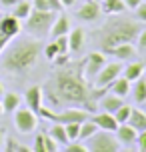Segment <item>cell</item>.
<instances>
[{
    "label": "cell",
    "instance_id": "1",
    "mask_svg": "<svg viewBox=\"0 0 146 152\" xmlns=\"http://www.w3.org/2000/svg\"><path fill=\"white\" fill-rule=\"evenodd\" d=\"M106 90L94 88L84 78V60L66 62L52 72L46 82V96L56 106H80L94 112L96 100Z\"/></svg>",
    "mask_w": 146,
    "mask_h": 152
},
{
    "label": "cell",
    "instance_id": "2",
    "mask_svg": "<svg viewBox=\"0 0 146 152\" xmlns=\"http://www.w3.org/2000/svg\"><path fill=\"white\" fill-rule=\"evenodd\" d=\"M42 52L40 38H12L0 52V72L4 74H24L38 64Z\"/></svg>",
    "mask_w": 146,
    "mask_h": 152
},
{
    "label": "cell",
    "instance_id": "3",
    "mask_svg": "<svg viewBox=\"0 0 146 152\" xmlns=\"http://www.w3.org/2000/svg\"><path fill=\"white\" fill-rule=\"evenodd\" d=\"M142 30V22L140 20H132V18H124V16H112L110 20L102 24V28L96 30V42H98L100 50L106 52L116 44L122 42H134Z\"/></svg>",
    "mask_w": 146,
    "mask_h": 152
},
{
    "label": "cell",
    "instance_id": "4",
    "mask_svg": "<svg viewBox=\"0 0 146 152\" xmlns=\"http://www.w3.org/2000/svg\"><path fill=\"white\" fill-rule=\"evenodd\" d=\"M56 14H58V12H54V10H38V8H32L30 14L24 18V30L34 38L48 36V32H50L54 20H56Z\"/></svg>",
    "mask_w": 146,
    "mask_h": 152
},
{
    "label": "cell",
    "instance_id": "5",
    "mask_svg": "<svg viewBox=\"0 0 146 152\" xmlns=\"http://www.w3.org/2000/svg\"><path fill=\"white\" fill-rule=\"evenodd\" d=\"M38 114L42 116V118H46V120L50 122H58V124H68V122H84L86 118H88V110H84V108L80 106H72V108H64V110H60V112H52L50 108H44L40 106Z\"/></svg>",
    "mask_w": 146,
    "mask_h": 152
},
{
    "label": "cell",
    "instance_id": "6",
    "mask_svg": "<svg viewBox=\"0 0 146 152\" xmlns=\"http://www.w3.org/2000/svg\"><path fill=\"white\" fill-rule=\"evenodd\" d=\"M86 146H88V152H118L120 150L118 138L108 130H98L94 136L88 138Z\"/></svg>",
    "mask_w": 146,
    "mask_h": 152
},
{
    "label": "cell",
    "instance_id": "7",
    "mask_svg": "<svg viewBox=\"0 0 146 152\" xmlns=\"http://www.w3.org/2000/svg\"><path fill=\"white\" fill-rule=\"evenodd\" d=\"M122 68H124V66L120 64V60H118V62H106V64L102 66V70L98 72V76L94 78L92 86H94V88H100V90H108L110 84L122 74Z\"/></svg>",
    "mask_w": 146,
    "mask_h": 152
},
{
    "label": "cell",
    "instance_id": "8",
    "mask_svg": "<svg viewBox=\"0 0 146 152\" xmlns=\"http://www.w3.org/2000/svg\"><path fill=\"white\" fill-rule=\"evenodd\" d=\"M14 126L18 132H22V134H30V132H34L36 130V126H38V114L32 112L30 108H16L14 112Z\"/></svg>",
    "mask_w": 146,
    "mask_h": 152
},
{
    "label": "cell",
    "instance_id": "9",
    "mask_svg": "<svg viewBox=\"0 0 146 152\" xmlns=\"http://www.w3.org/2000/svg\"><path fill=\"white\" fill-rule=\"evenodd\" d=\"M20 34V20L14 16H4L0 18V52L8 46V42Z\"/></svg>",
    "mask_w": 146,
    "mask_h": 152
},
{
    "label": "cell",
    "instance_id": "10",
    "mask_svg": "<svg viewBox=\"0 0 146 152\" xmlns=\"http://www.w3.org/2000/svg\"><path fill=\"white\" fill-rule=\"evenodd\" d=\"M104 64H106V54L102 52V50L100 52H90L84 58V78L92 84Z\"/></svg>",
    "mask_w": 146,
    "mask_h": 152
},
{
    "label": "cell",
    "instance_id": "11",
    "mask_svg": "<svg viewBox=\"0 0 146 152\" xmlns=\"http://www.w3.org/2000/svg\"><path fill=\"white\" fill-rule=\"evenodd\" d=\"M100 14H102V8H100V2H96V0H88L76 10V18L84 20V22H96Z\"/></svg>",
    "mask_w": 146,
    "mask_h": 152
},
{
    "label": "cell",
    "instance_id": "12",
    "mask_svg": "<svg viewBox=\"0 0 146 152\" xmlns=\"http://www.w3.org/2000/svg\"><path fill=\"white\" fill-rule=\"evenodd\" d=\"M104 54H110V56H114L116 60L126 62V60H132V58H136V54H138V50H136V46H134V42H122V44H116L114 48H110V50H106Z\"/></svg>",
    "mask_w": 146,
    "mask_h": 152
},
{
    "label": "cell",
    "instance_id": "13",
    "mask_svg": "<svg viewBox=\"0 0 146 152\" xmlns=\"http://www.w3.org/2000/svg\"><path fill=\"white\" fill-rule=\"evenodd\" d=\"M42 98H44V90L40 88L38 84L30 86L28 90L24 92V102H26V106L30 108L32 112H36V114H38L40 106H42Z\"/></svg>",
    "mask_w": 146,
    "mask_h": 152
},
{
    "label": "cell",
    "instance_id": "14",
    "mask_svg": "<svg viewBox=\"0 0 146 152\" xmlns=\"http://www.w3.org/2000/svg\"><path fill=\"white\" fill-rule=\"evenodd\" d=\"M84 44H86V30L84 28H80V26L70 28V32H68V50L70 52H80L84 48Z\"/></svg>",
    "mask_w": 146,
    "mask_h": 152
},
{
    "label": "cell",
    "instance_id": "15",
    "mask_svg": "<svg viewBox=\"0 0 146 152\" xmlns=\"http://www.w3.org/2000/svg\"><path fill=\"white\" fill-rule=\"evenodd\" d=\"M92 120L96 122V126H98L100 130H108V132H116V128H118V120L114 118V114L112 112H98L92 116Z\"/></svg>",
    "mask_w": 146,
    "mask_h": 152
},
{
    "label": "cell",
    "instance_id": "16",
    "mask_svg": "<svg viewBox=\"0 0 146 152\" xmlns=\"http://www.w3.org/2000/svg\"><path fill=\"white\" fill-rule=\"evenodd\" d=\"M136 136H138V130L132 128L128 122L118 124V128H116V138H118L120 144H134V142H136Z\"/></svg>",
    "mask_w": 146,
    "mask_h": 152
},
{
    "label": "cell",
    "instance_id": "17",
    "mask_svg": "<svg viewBox=\"0 0 146 152\" xmlns=\"http://www.w3.org/2000/svg\"><path fill=\"white\" fill-rule=\"evenodd\" d=\"M70 28H72V24H70V18L66 14H56V20H54L52 28L48 32V36L50 38H56V36H62V34H68Z\"/></svg>",
    "mask_w": 146,
    "mask_h": 152
},
{
    "label": "cell",
    "instance_id": "18",
    "mask_svg": "<svg viewBox=\"0 0 146 152\" xmlns=\"http://www.w3.org/2000/svg\"><path fill=\"white\" fill-rule=\"evenodd\" d=\"M144 74V62H140V60H134L132 64H126L122 68V76L126 78V80H138L140 76Z\"/></svg>",
    "mask_w": 146,
    "mask_h": 152
},
{
    "label": "cell",
    "instance_id": "19",
    "mask_svg": "<svg viewBox=\"0 0 146 152\" xmlns=\"http://www.w3.org/2000/svg\"><path fill=\"white\" fill-rule=\"evenodd\" d=\"M132 98L136 104H146V78L144 74L140 76L138 80H134V86H132Z\"/></svg>",
    "mask_w": 146,
    "mask_h": 152
},
{
    "label": "cell",
    "instance_id": "20",
    "mask_svg": "<svg viewBox=\"0 0 146 152\" xmlns=\"http://www.w3.org/2000/svg\"><path fill=\"white\" fill-rule=\"evenodd\" d=\"M128 124H130L132 128H136L138 132L140 130H146V110H142V108H132Z\"/></svg>",
    "mask_w": 146,
    "mask_h": 152
},
{
    "label": "cell",
    "instance_id": "21",
    "mask_svg": "<svg viewBox=\"0 0 146 152\" xmlns=\"http://www.w3.org/2000/svg\"><path fill=\"white\" fill-rule=\"evenodd\" d=\"M100 8L104 14H122L126 10L124 0H100Z\"/></svg>",
    "mask_w": 146,
    "mask_h": 152
},
{
    "label": "cell",
    "instance_id": "22",
    "mask_svg": "<svg viewBox=\"0 0 146 152\" xmlns=\"http://www.w3.org/2000/svg\"><path fill=\"white\" fill-rule=\"evenodd\" d=\"M2 110L4 114H10L14 112L16 108L20 106V94H16V92H6V94H2Z\"/></svg>",
    "mask_w": 146,
    "mask_h": 152
},
{
    "label": "cell",
    "instance_id": "23",
    "mask_svg": "<svg viewBox=\"0 0 146 152\" xmlns=\"http://www.w3.org/2000/svg\"><path fill=\"white\" fill-rule=\"evenodd\" d=\"M110 90H112V94H116V96H126L128 92H130V80H126L122 74L116 78L114 82L110 84Z\"/></svg>",
    "mask_w": 146,
    "mask_h": 152
},
{
    "label": "cell",
    "instance_id": "24",
    "mask_svg": "<svg viewBox=\"0 0 146 152\" xmlns=\"http://www.w3.org/2000/svg\"><path fill=\"white\" fill-rule=\"evenodd\" d=\"M48 134L58 142V144H68V134H66V128H64V124H58V122H52V128L48 130Z\"/></svg>",
    "mask_w": 146,
    "mask_h": 152
},
{
    "label": "cell",
    "instance_id": "25",
    "mask_svg": "<svg viewBox=\"0 0 146 152\" xmlns=\"http://www.w3.org/2000/svg\"><path fill=\"white\" fill-rule=\"evenodd\" d=\"M32 8H38V10H54V12H62V10H64L60 0H32Z\"/></svg>",
    "mask_w": 146,
    "mask_h": 152
},
{
    "label": "cell",
    "instance_id": "26",
    "mask_svg": "<svg viewBox=\"0 0 146 152\" xmlns=\"http://www.w3.org/2000/svg\"><path fill=\"white\" fill-rule=\"evenodd\" d=\"M30 10H32V2H28V0H18L14 6H12V16L18 18V20H24L26 16L30 14Z\"/></svg>",
    "mask_w": 146,
    "mask_h": 152
},
{
    "label": "cell",
    "instance_id": "27",
    "mask_svg": "<svg viewBox=\"0 0 146 152\" xmlns=\"http://www.w3.org/2000/svg\"><path fill=\"white\" fill-rule=\"evenodd\" d=\"M122 104H124L122 96H116V94H108V96L102 98V108H104L106 112H112V114L122 106Z\"/></svg>",
    "mask_w": 146,
    "mask_h": 152
},
{
    "label": "cell",
    "instance_id": "28",
    "mask_svg": "<svg viewBox=\"0 0 146 152\" xmlns=\"http://www.w3.org/2000/svg\"><path fill=\"white\" fill-rule=\"evenodd\" d=\"M98 130H100V128L96 126V122H94L92 118H90V120L86 118V120L80 124V134H78V140H88V138L94 136Z\"/></svg>",
    "mask_w": 146,
    "mask_h": 152
},
{
    "label": "cell",
    "instance_id": "29",
    "mask_svg": "<svg viewBox=\"0 0 146 152\" xmlns=\"http://www.w3.org/2000/svg\"><path fill=\"white\" fill-rule=\"evenodd\" d=\"M4 150H6V152H32V148L20 144L16 138H6V142H4Z\"/></svg>",
    "mask_w": 146,
    "mask_h": 152
},
{
    "label": "cell",
    "instance_id": "30",
    "mask_svg": "<svg viewBox=\"0 0 146 152\" xmlns=\"http://www.w3.org/2000/svg\"><path fill=\"white\" fill-rule=\"evenodd\" d=\"M42 52H44V58H46V60L52 62L54 58H56V56L60 54V50H58V44H56L54 40H50L46 46H42Z\"/></svg>",
    "mask_w": 146,
    "mask_h": 152
},
{
    "label": "cell",
    "instance_id": "31",
    "mask_svg": "<svg viewBox=\"0 0 146 152\" xmlns=\"http://www.w3.org/2000/svg\"><path fill=\"white\" fill-rule=\"evenodd\" d=\"M130 112H132V106H128V104H122V106H120V108L114 112V118L118 120V124L128 122V118H130Z\"/></svg>",
    "mask_w": 146,
    "mask_h": 152
},
{
    "label": "cell",
    "instance_id": "32",
    "mask_svg": "<svg viewBox=\"0 0 146 152\" xmlns=\"http://www.w3.org/2000/svg\"><path fill=\"white\" fill-rule=\"evenodd\" d=\"M80 124L82 122H68V124H64V128H66V134H68V140H78V134H80Z\"/></svg>",
    "mask_w": 146,
    "mask_h": 152
},
{
    "label": "cell",
    "instance_id": "33",
    "mask_svg": "<svg viewBox=\"0 0 146 152\" xmlns=\"http://www.w3.org/2000/svg\"><path fill=\"white\" fill-rule=\"evenodd\" d=\"M42 144H44V152H56L58 150V142L50 134H44V132H42Z\"/></svg>",
    "mask_w": 146,
    "mask_h": 152
},
{
    "label": "cell",
    "instance_id": "34",
    "mask_svg": "<svg viewBox=\"0 0 146 152\" xmlns=\"http://www.w3.org/2000/svg\"><path fill=\"white\" fill-rule=\"evenodd\" d=\"M64 152H88V146L84 144V140L82 142L72 140V142H68V144L64 146Z\"/></svg>",
    "mask_w": 146,
    "mask_h": 152
},
{
    "label": "cell",
    "instance_id": "35",
    "mask_svg": "<svg viewBox=\"0 0 146 152\" xmlns=\"http://www.w3.org/2000/svg\"><path fill=\"white\" fill-rule=\"evenodd\" d=\"M136 50L138 52H146V26H142L138 38H136Z\"/></svg>",
    "mask_w": 146,
    "mask_h": 152
},
{
    "label": "cell",
    "instance_id": "36",
    "mask_svg": "<svg viewBox=\"0 0 146 152\" xmlns=\"http://www.w3.org/2000/svg\"><path fill=\"white\" fill-rule=\"evenodd\" d=\"M136 146L140 152H146V130H140L136 136Z\"/></svg>",
    "mask_w": 146,
    "mask_h": 152
},
{
    "label": "cell",
    "instance_id": "37",
    "mask_svg": "<svg viewBox=\"0 0 146 152\" xmlns=\"http://www.w3.org/2000/svg\"><path fill=\"white\" fill-rule=\"evenodd\" d=\"M136 20L146 22V2H140L138 4V8H136Z\"/></svg>",
    "mask_w": 146,
    "mask_h": 152
},
{
    "label": "cell",
    "instance_id": "38",
    "mask_svg": "<svg viewBox=\"0 0 146 152\" xmlns=\"http://www.w3.org/2000/svg\"><path fill=\"white\" fill-rule=\"evenodd\" d=\"M32 152H44V144H42V132H40L38 136H36V140H34Z\"/></svg>",
    "mask_w": 146,
    "mask_h": 152
},
{
    "label": "cell",
    "instance_id": "39",
    "mask_svg": "<svg viewBox=\"0 0 146 152\" xmlns=\"http://www.w3.org/2000/svg\"><path fill=\"white\" fill-rule=\"evenodd\" d=\"M140 2L142 0H124V6H126V10H136Z\"/></svg>",
    "mask_w": 146,
    "mask_h": 152
},
{
    "label": "cell",
    "instance_id": "40",
    "mask_svg": "<svg viewBox=\"0 0 146 152\" xmlns=\"http://www.w3.org/2000/svg\"><path fill=\"white\" fill-rule=\"evenodd\" d=\"M18 0H0V8H12Z\"/></svg>",
    "mask_w": 146,
    "mask_h": 152
},
{
    "label": "cell",
    "instance_id": "41",
    "mask_svg": "<svg viewBox=\"0 0 146 152\" xmlns=\"http://www.w3.org/2000/svg\"><path fill=\"white\" fill-rule=\"evenodd\" d=\"M60 2H62V6H64V8H68V6H74L76 0H60Z\"/></svg>",
    "mask_w": 146,
    "mask_h": 152
},
{
    "label": "cell",
    "instance_id": "42",
    "mask_svg": "<svg viewBox=\"0 0 146 152\" xmlns=\"http://www.w3.org/2000/svg\"><path fill=\"white\" fill-rule=\"evenodd\" d=\"M4 140H6V138H4V128H0V148L4 146Z\"/></svg>",
    "mask_w": 146,
    "mask_h": 152
},
{
    "label": "cell",
    "instance_id": "43",
    "mask_svg": "<svg viewBox=\"0 0 146 152\" xmlns=\"http://www.w3.org/2000/svg\"><path fill=\"white\" fill-rule=\"evenodd\" d=\"M2 94H4V86H2V82H0V98H2Z\"/></svg>",
    "mask_w": 146,
    "mask_h": 152
},
{
    "label": "cell",
    "instance_id": "44",
    "mask_svg": "<svg viewBox=\"0 0 146 152\" xmlns=\"http://www.w3.org/2000/svg\"><path fill=\"white\" fill-rule=\"evenodd\" d=\"M2 114H4V110H2V102H0V116H2Z\"/></svg>",
    "mask_w": 146,
    "mask_h": 152
},
{
    "label": "cell",
    "instance_id": "45",
    "mask_svg": "<svg viewBox=\"0 0 146 152\" xmlns=\"http://www.w3.org/2000/svg\"><path fill=\"white\" fill-rule=\"evenodd\" d=\"M96 2H100V0H96Z\"/></svg>",
    "mask_w": 146,
    "mask_h": 152
}]
</instances>
